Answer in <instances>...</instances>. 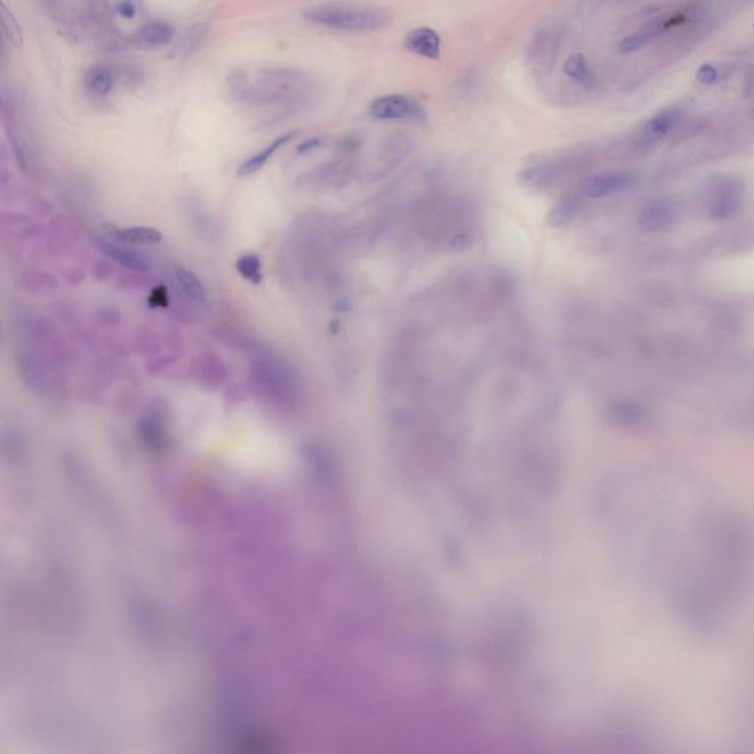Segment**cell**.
<instances>
[{
	"label": "cell",
	"mask_w": 754,
	"mask_h": 754,
	"mask_svg": "<svg viewBox=\"0 0 754 754\" xmlns=\"http://www.w3.org/2000/svg\"><path fill=\"white\" fill-rule=\"evenodd\" d=\"M743 191L731 179H719L708 191V215L715 220L734 215L741 205Z\"/></svg>",
	"instance_id": "5"
},
{
	"label": "cell",
	"mask_w": 754,
	"mask_h": 754,
	"mask_svg": "<svg viewBox=\"0 0 754 754\" xmlns=\"http://www.w3.org/2000/svg\"><path fill=\"white\" fill-rule=\"evenodd\" d=\"M105 230L112 236L115 242L131 245H155L161 241V233L152 227H115L107 224Z\"/></svg>",
	"instance_id": "13"
},
{
	"label": "cell",
	"mask_w": 754,
	"mask_h": 754,
	"mask_svg": "<svg viewBox=\"0 0 754 754\" xmlns=\"http://www.w3.org/2000/svg\"><path fill=\"white\" fill-rule=\"evenodd\" d=\"M236 269H238V271L241 273V276L243 278L249 280V282H253L255 285H258L262 280L261 260H260V257H257L254 254H246V255L241 257L238 260V262H236Z\"/></svg>",
	"instance_id": "19"
},
{
	"label": "cell",
	"mask_w": 754,
	"mask_h": 754,
	"mask_svg": "<svg viewBox=\"0 0 754 754\" xmlns=\"http://www.w3.org/2000/svg\"><path fill=\"white\" fill-rule=\"evenodd\" d=\"M609 417L624 427H641L649 422V412L637 399H617L609 407Z\"/></svg>",
	"instance_id": "9"
},
{
	"label": "cell",
	"mask_w": 754,
	"mask_h": 754,
	"mask_svg": "<svg viewBox=\"0 0 754 754\" xmlns=\"http://www.w3.org/2000/svg\"><path fill=\"white\" fill-rule=\"evenodd\" d=\"M118 11H120V13L126 18H133V17H135V13H136L135 5H133L131 2H128V0H123V2L118 5Z\"/></svg>",
	"instance_id": "24"
},
{
	"label": "cell",
	"mask_w": 754,
	"mask_h": 754,
	"mask_svg": "<svg viewBox=\"0 0 754 754\" xmlns=\"http://www.w3.org/2000/svg\"><path fill=\"white\" fill-rule=\"evenodd\" d=\"M298 83L297 74L277 67L234 69L229 76L231 93L242 100L283 99L295 90Z\"/></svg>",
	"instance_id": "2"
},
{
	"label": "cell",
	"mask_w": 754,
	"mask_h": 754,
	"mask_svg": "<svg viewBox=\"0 0 754 754\" xmlns=\"http://www.w3.org/2000/svg\"><path fill=\"white\" fill-rule=\"evenodd\" d=\"M719 77L718 69L712 64H703L697 71V79L703 84H713Z\"/></svg>",
	"instance_id": "23"
},
{
	"label": "cell",
	"mask_w": 754,
	"mask_h": 754,
	"mask_svg": "<svg viewBox=\"0 0 754 754\" xmlns=\"http://www.w3.org/2000/svg\"><path fill=\"white\" fill-rule=\"evenodd\" d=\"M115 86V76L108 67H95L86 77L87 90L95 96H107Z\"/></svg>",
	"instance_id": "17"
},
{
	"label": "cell",
	"mask_w": 754,
	"mask_h": 754,
	"mask_svg": "<svg viewBox=\"0 0 754 754\" xmlns=\"http://www.w3.org/2000/svg\"><path fill=\"white\" fill-rule=\"evenodd\" d=\"M95 243L102 250L103 254L114 260L115 262L121 264L123 267L135 270V271H144L149 269V261L142 254H139L135 249H128L120 243H114L111 241H105L102 238H96Z\"/></svg>",
	"instance_id": "11"
},
{
	"label": "cell",
	"mask_w": 754,
	"mask_h": 754,
	"mask_svg": "<svg viewBox=\"0 0 754 754\" xmlns=\"http://www.w3.org/2000/svg\"><path fill=\"white\" fill-rule=\"evenodd\" d=\"M616 483L617 532L641 578L691 631L727 626L754 586V520L676 470L640 469Z\"/></svg>",
	"instance_id": "1"
},
{
	"label": "cell",
	"mask_w": 754,
	"mask_h": 754,
	"mask_svg": "<svg viewBox=\"0 0 754 754\" xmlns=\"http://www.w3.org/2000/svg\"><path fill=\"white\" fill-rule=\"evenodd\" d=\"M0 11H2V29L5 39L11 46L20 48L22 44V33L17 20L13 18V15L6 9L5 5L0 6Z\"/></svg>",
	"instance_id": "21"
},
{
	"label": "cell",
	"mask_w": 754,
	"mask_h": 754,
	"mask_svg": "<svg viewBox=\"0 0 754 754\" xmlns=\"http://www.w3.org/2000/svg\"><path fill=\"white\" fill-rule=\"evenodd\" d=\"M370 115L376 120L395 121L407 120L419 115V108L408 97L401 95H388L376 99L370 105Z\"/></svg>",
	"instance_id": "7"
},
{
	"label": "cell",
	"mask_w": 754,
	"mask_h": 754,
	"mask_svg": "<svg viewBox=\"0 0 754 754\" xmlns=\"http://www.w3.org/2000/svg\"><path fill=\"white\" fill-rule=\"evenodd\" d=\"M653 36H654V29L653 28H648V27L642 28V29H640V32L628 36L622 43H620L619 51L622 53H631L633 51L642 48L644 44L648 43V40L652 39Z\"/></svg>",
	"instance_id": "22"
},
{
	"label": "cell",
	"mask_w": 754,
	"mask_h": 754,
	"mask_svg": "<svg viewBox=\"0 0 754 754\" xmlns=\"http://www.w3.org/2000/svg\"><path fill=\"white\" fill-rule=\"evenodd\" d=\"M576 162H578V159L566 155L537 162V164L529 166L520 173V183L530 189L554 186L572 173Z\"/></svg>",
	"instance_id": "4"
},
{
	"label": "cell",
	"mask_w": 754,
	"mask_h": 754,
	"mask_svg": "<svg viewBox=\"0 0 754 754\" xmlns=\"http://www.w3.org/2000/svg\"><path fill=\"white\" fill-rule=\"evenodd\" d=\"M563 71L567 77H570L572 80L574 81H579V83H586L589 80V65H588V61L586 58L581 53H574L572 55L565 67H563Z\"/></svg>",
	"instance_id": "20"
},
{
	"label": "cell",
	"mask_w": 754,
	"mask_h": 754,
	"mask_svg": "<svg viewBox=\"0 0 754 754\" xmlns=\"http://www.w3.org/2000/svg\"><path fill=\"white\" fill-rule=\"evenodd\" d=\"M676 218V206L666 198L647 202L638 214V224L648 231L666 230Z\"/></svg>",
	"instance_id": "8"
},
{
	"label": "cell",
	"mask_w": 754,
	"mask_h": 754,
	"mask_svg": "<svg viewBox=\"0 0 754 754\" xmlns=\"http://www.w3.org/2000/svg\"><path fill=\"white\" fill-rule=\"evenodd\" d=\"M174 29L164 21H152L142 27L137 33V41L144 48H161L171 41Z\"/></svg>",
	"instance_id": "14"
},
{
	"label": "cell",
	"mask_w": 754,
	"mask_h": 754,
	"mask_svg": "<svg viewBox=\"0 0 754 754\" xmlns=\"http://www.w3.org/2000/svg\"><path fill=\"white\" fill-rule=\"evenodd\" d=\"M318 144H320V139H309V140L304 142L302 144H299V147H298V152H299V154L308 152V151H311V149H314V147H317Z\"/></svg>",
	"instance_id": "25"
},
{
	"label": "cell",
	"mask_w": 754,
	"mask_h": 754,
	"mask_svg": "<svg viewBox=\"0 0 754 754\" xmlns=\"http://www.w3.org/2000/svg\"><path fill=\"white\" fill-rule=\"evenodd\" d=\"M304 18L309 22L345 32H373L388 25L391 15L376 8L332 4L307 9Z\"/></svg>",
	"instance_id": "3"
},
{
	"label": "cell",
	"mask_w": 754,
	"mask_h": 754,
	"mask_svg": "<svg viewBox=\"0 0 754 754\" xmlns=\"http://www.w3.org/2000/svg\"><path fill=\"white\" fill-rule=\"evenodd\" d=\"M584 198L585 196L581 194V191H578V194H569L561 198L554 205V208L550 211L548 217H546V223L554 229L565 227L569 223H572V221L582 211Z\"/></svg>",
	"instance_id": "12"
},
{
	"label": "cell",
	"mask_w": 754,
	"mask_h": 754,
	"mask_svg": "<svg viewBox=\"0 0 754 754\" xmlns=\"http://www.w3.org/2000/svg\"><path fill=\"white\" fill-rule=\"evenodd\" d=\"M295 135H297V133H295V131L286 133V135L280 136L278 139H276V140H274L271 144H269L267 147H264L262 151H260L258 154H255L253 158H249L248 161H245L243 164H242V167L239 168V175H241V177H246V175H250V174H254V173L260 171V170L265 166V162H267V161H269V159H270V158L280 149V147H283L286 143H289V142L293 139Z\"/></svg>",
	"instance_id": "16"
},
{
	"label": "cell",
	"mask_w": 754,
	"mask_h": 754,
	"mask_svg": "<svg viewBox=\"0 0 754 754\" xmlns=\"http://www.w3.org/2000/svg\"><path fill=\"white\" fill-rule=\"evenodd\" d=\"M404 46L414 55L435 59V61L440 56V37L435 29L427 27L411 29L405 36Z\"/></svg>",
	"instance_id": "10"
},
{
	"label": "cell",
	"mask_w": 754,
	"mask_h": 754,
	"mask_svg": "<svg viewBox=\"0 0 754 754\" xmlns=\"http://www.w3.org/2000/svg\"><path fill=\"white\" fill-rule=\"evenodd\" d=\"M679 118H681V112L676 108H668L657 112L654 116H652V120L645 124V136L652 140L663 139L676 127Z\"/></svg>",
	"instance_id": "15"
},
{
	"label": "cell",
	"mask_w": 754,
	"mask_h": 754,
	"mask_svg": "<svg viewBox=\"0 0 754 754\" xmlns=\"http://www.w3.org/2000/svg\"><path fill=\"white\" fill-rule=\"evenodd\" d=\"M633 184V175L628 171H605L585 179L579 191L585 198L601 199L626 190Z\"/></svg>",
	"instance_id": "6"
},
{
	"label": "cell",
	"mask_w": 754,
	"mask_h": 754,
	"mask_svg": "<svg viewBox=\"0 0 754 754\" xmlns=\"http://www.w3.org/2000/svg\"><path fill=\"white\" fill-rule=\"evenodd\" d=\"M175 276H177V280H179L182 289L184 290V293L190 299H194L195 302L202 304V305L208 304V293H206L205 286L201 283V280L194 273L179 267L175 270Z\"/></svg>",
	"instance_id": "18"
}]
</instances>
